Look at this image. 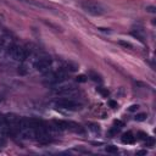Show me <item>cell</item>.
<instances>
[{"label": "cell", "instance_id": "obj_22", "mask_svg": "<svg viewBox=\"0 0 156 156\" xmlns=\"http://www.w3.org/2000/svg\"><path fill=\"white\" fill-rule=\"evenodd\" d=\"M138 108H139L138 105H132V106L129 107V111H135V110H138Z\"/></svg>", "mask_w": 156, "mask_h": 156}, {"label": "cell", "instance_id": "obj_11", "mask_svg": "<svg viewBox=\"0 0 156 156\" xmlns=\"http://www.w3.org/2000/svg\"><path fill=\"white\" fill-rule=\"evenodd\" d=\"M88 77H89L91 80H94V82H98V83H101V82H102L101 76H100V74H98L96 72L90 71V72H89V74H88Z\"/></svg>", "mask_w": 156, "mask_h": 156}, {"label": "cell", "instance_id": "obj_8", "mask_svg": "<svg viewBox=\"0 0 156 156\" xmlns=\"http://www.w3.org/2000/svg\"><path fill=\"white\" fill-rule=\"evenodd\" d=\"M135 141V136L133 135L132 132H127L122 135V143L123 144H133Z\"/></svg>", "mask_w": 156, "mask_h": 156}, {"label": "cell", "instance_id": "obj_7", "mask_svg": "<svg viewBox=\"0 0 156 156\" xmlns=\"http://www.w3.org/2000/svg\"><path fill=\"white\" fill-rule=\"evenodd\" d=\"M21 2H24L27 5H32L34 7H38V9H49V5L41 2L40 0H18Z\"/></svg>", "mask_w": 156, "mask_h": 156}, {"label": "cell", "instance_id": "obj_24", "mask_svg": "<svg viewBox=\"0 0 156 156\" xmlns=\"http://www.w3.org/2000/svg\"><path fill=\"white\" fill-rule=\"evenodd\" d=\"M136 155H146V150H140L136 152Z\"/></svg>", "mask_w": 156, "mask_h": 156}, {"label": "cell", "instance_id": "obj_23", "mask_svg": "<svg viewBox=\"0 0 156 156\" xmlns=\"http://www.w3.org/2000/svg\"><path fill=\"white\" fill-rule=\"evenodd\" d=\"M139 135H140L139 138H140V139H144V140H145V139L147 138V134H145V133H141V132L139 133Z\"/></svg>", "mask_w": 156, "mask_h": 156}, {"label": "cell", "instance_id": "obj_18", "mask_svg": "<svg viewBox=\"0 0 156 156\" xmlns=\"http://www.w3.org/2000/svg\"><path fill=\"white\" fill-rule=\"evenodd\" d=\"M89 126H90V127H89V128H90V129H91V130H93V132H95V133H96V132H99V130H100V128H99V126H98V124H95V123H90V124H89Z\"/></svg>", "mask_w": 156, "mask_h": 156}, {"label": "cell", "instance_id": "obj_9", "mask_svg": "<svg viewBox=\"0 0 156 156\" xmlns=\"http://www.w3.org/2000/svg\"><path fill=\"white\" fill-rule=\"evenodd\" d=\"M93 112H94V115L99 116L100 118H105L106 117V111L101 105H95L93 107Z\"/></svg>", "mask_w": 156, "mask_h": 156}, {"label": "cell", "instance_id": "obj_2", "mask_svg": "<svg viewBox=\"0 0 156 156\" xmlns=\"http://www.w3.org/2000/svg\"><path fill=\"white\" fill-rule=\"evenodd\" d=\"M66 78H67L66 69H58L56 72H46L44 82L46 84H50V85H56V84L62 83Z\"/></svg>", "mask_w": 156, "mask_h": 156}, {"label": "cell", "instance_id": "obj_12", "mask_svg": "<svg viewBox=\"0 0 156 156\" xmlns=\"http://www.w3.org/2000/svg\"><path fill=\"white\" fill-rule=\"evenodd\" d=\"M96 90H98V93H100V94H101L102 96H105V98H107V96H108V94H110V93H108V90H107L106 88H104V87H98V88H96Z\"/></svg>", "mask_w": 156, "mask_h": 156}, {"label": "cell", "instance_id": "obj_1", "mask_svg": "<svg viewBox=\"0 0 156 156\" xmlns=\"http://www.w3.org/2000/svg\"><path fill=\"white\" fill-rule=\"evenodd\" d=\"M80 6L87 13L93 16H101L105 13V7L95 0H84L80 2Z\"/></svg>", "mask_w": 156, "mask_h": 156}, {"label": "cell", "instance_id": "obj_20", "mask_svg": "<svg viewBox=\"0 0 156 156\" xmlns=\"http://www.w3.org/2000/svg\"><path fill=\"white\" fill-rule=\"evenodd\" d=\"M146 11H147V12H151V13H155V12H156V10H155L154 6H147V7H146Z\"/></svg>", "mask_w": 156, "mask_h": 156}, {"label": "cell", "instance_id": "obj_14", "mask_svg": "<svg viewBox=\"0 0 156 156\" xmlns=\"http://www.w3.org/2000/svg\"><path fill=\"white\" fill-rule=\"evenodd\" d=\"M105 150H106L107 152H110V154H117V152H118L117 146H113V145H108V146H106Z\"/></svg>", "mask_w": 156, "mask_h": 156}, {"label": "cell", "instance_id": "obj_6", "mask_svg": "<svg viewBox=\"0 0 156 156\" xmlns=\"http://www.w3.org/2000/svg\"><path fill=\"white\" fill-rule=\"evenodd\" d=\"M51 63H52V60L50 57H46L45 56V57H39L34 62V66L40 72H48L49 68H50V66H51Z\"/></svg>", "mask_w": 156, "mask_h": 156}, {"label": "cell", "instance_id": "obj_5", "mask_svg": "<svg viewBox=\"0 0 156 156\" xmlns=\"http://www.w3.org/2000/svg\"><path fill=\"white\" fill-rule=\"evenodd\" d=\"M55 105L60 108H65V110H68V111H77V110L80 108V104H78L74 100L68 99V98H62V99L56 100Z\"/></svg>", "mask_w": 156, "mask_h": 156}, {"label": "cell", "instance_id": "obj_3", "mask_svg": "<svg viewBox=\"0 0 156 156\" xmlns=\"http://www.w3.org/2000/svg\"><path fill=\"white\" fill-rule=\"evenodd\" d=\"M7 55L15 60V61H20V62H24L28 57V50L24 48V46H21V45H13L9 51H7Z\"/></svg>", "mask_w": 156, "mask_h": 156}, {"label": "cell", "instance_id": "obj_19", "mask_svg": "<svg viewBox=\"0 0 156 156\" xmlns=\"http://www.w3.org/2000/svg\"><path fill=\"white\" fill-rule=\"evenodd\" d=\"M87 80V77L84 76V74H79L78 77H77V82H80V83H84Z\"/></svg>", "mask_w": 156, "mask_h": 156}, {"label": "cell", "instance_id": "obj_15", "mask_svg": "<svg viewBox=\"0 0 156 156\" xmlns=\"http://www.w3.org/2000/svg\"><path fill=\"white\" fill-rule=\"evenodd\" d=\"M134 119H135V121H139V122L145 121V119H146V113H138V115L134 117Z\"/></svg>", "mask_w": 156, "mask_h": 156}, {"label": "cell", "instance_id": "obj_4", "mask_svg": "<svg viewBox=\"0 0 156 156\" xmlns=\"http://www.w3.org/2000/svg\"><path fill=\"white\" fill-rule=\"evenodd\" d=\"M54 94L58 95V96H63V98H73L78 94V89L73 85H58L56 88H54Z\"/></svg>", "mask_w": 156, "mask_h": 156}, {"label": "cell", "instance_id": "obj_21", "mask_svg": "<svg viewBox=\"0 0 156 156\" xmlns=\"http://www.w3.org/2000/svg\"><path fill=\"white\" fill-rule=\"evenodd\" d=\"M108 105H110L112 108H116V107H117V104H116L115 101H112V100H110V101H108Z\"/></svg>", "mask_w": 156, "mask_h": 156}, {"label": "cell", "instance_id": "obj_13", "mask_svg": "<svg viewBox=\"0 0 156 156\" xmlns=\"http://www.w3.org/2000/svg\"><path fill=\"white\" fill-rule=\"evenodd\" d=\"M118 44L121 46H123L124 49H133V45L129 41H124V40H118Z\"/></svg>", "mask_w": 156, "mask_h": 156}, {"label": "cell", "instance_id": "obj_17", "mask_svg": "<svg viewBox=\"0 0 156 156\" xmlns=\"http://www.w3.org/2000/svg\"><path fill=\"white\" fill-rule=\"evenodd\" d=\"M65 69L73 72V71H76V69H77V66H76V65H73V63H71V62H68V63L66 65V68H65Z\"/></svg>", "mask_w": 156, "mask_h": 156}, {"label": "cell", "instance_id": "obj_16", "mask_svg": "<svg viewBox=\"0 0 156 156\" xmlns=\"http://www.w3.org/2000/svg\"><path fill=\"white\" fill-rule=\"evenodd\" d=\"M145 145L149 146V147H152V146H154V139L147 135V138L145 139Z\"/></svg>", "mask_w": 156, "mask_h": 156}, {"label": "cell", "instance_id": "obj_10", "mask_svg": "<svg viewBox=\"0 0 156 156\" xmlns=\"http://www.w3.org/2000/svg\"><path fill=\"white\" fill-rule=\"evenodd\" d=\"M130 34H132L134 38H136L139 41H141V43H144V41H145V35H144V32H143L141 29H139V28L133 29V30L130 32Z\"/></svg>", "mask_w": 156, "mask_h": 156}, {"label": "cell", "instance_id": "obj_25", "mask_svg": "<svg viewBox=\"0 0 156 156\" xmlns=\"http://www.w3.org/2000/svg\"><path fill=\"white\" fill-rule=\"evenodd\" d=\"M0 49H1V33H0Z\"/></svg>", "mask_w": 156, "mask_h": 156}]
</instances>
